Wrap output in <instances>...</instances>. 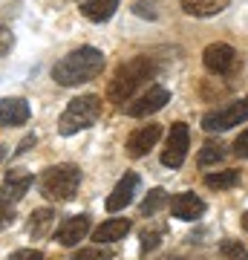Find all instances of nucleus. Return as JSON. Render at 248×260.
<instances>
[{
	"mask_svg": "<svg viewBox=\"0 0 248 260\" xmlns=\"http://www.w3.org/2000/svg\"><path fill=\"white\" fill-rule=\"evenodd\" d=\"M104 70V52L95 47H78L69 55H64L52 67V78L61 87H78V84L92 81Z\"/></svg>",
	"mask_w": 248,
	"mask_h": 260,
	"instance_id": "f257e3e1",
	"label": "nucleus"
},
{
	"mask_svg": "<svg viewBox=\"0 0 248 260\" xmlns=\"http://www.w3.org/2000/svg\"><path fill=\"white\" fill-rule=\"evenodd\" d=\"M116 251L107 246V243H98V246H90V249H78L73 254V260H113Z\"/></svg>",
	"mask_w": 248,
	"mask_h": 260,
	"instance_id": "aec40b11",
	"label": "nucleus"
},
{
	"mask_svg": "<svg viewBox=\"0 0 248 260\" xmlns=\"http://www.w3.org/2000/svg\"><path fill=\"white\" fill-rule=\"evenodd\" d=\"M9 47H12V32L0 23V55H6V52H9Z\"/></svg>",
	"mask_w": 248,
	"mask_h": 260,
	"instance_id": "c85d7f7f",
	"label": "nucleus"
},
{
	"mask_svg": "<svg viewBox=\"0 0 248 260\" xmlns=\"http://www.w3.org/2000/svg\"><path fill=\"white\" fill-rule=\"evenodd\" d=\"M159 73V67L153 58L147 55H138L133 58V61H127V64H121L119 70H116V75L110 78V87H107V99L116 104L121 102H130L133 95H136L138 87H145L153 75Z\"/></svg>",
	"mask_w": 248,
	"mask_h": 260,
	"instance_id": "f03ea898",
	"label": "nucleus"
},
{
	"mask_svg": "<svg viewBox=\"0 0 248 260\" xmlns=\"http://www.w3.org/2000/svg\"><path fill=\"white\" fill-rule=\"evenodd\" d=\"M159 0H136L133 3V12H136L138 18H150V20H156L159 18Z\"/></svg>",
	"mask_w": 248,
	"mask_h": 260,
	"instance_id": "b1692460",
	"label": "nucleus"
},
{
	"mask_svg": "<svg viewBox=\"0 0 248 260\" xmlns=\"http://www.w3.org/2000/svg\"><path fill=\"white\" fill-rule=\"evenodd\" d=\"M52 225H55V211L52 208H38V211H32L26 229L32 237H46V234L52 232Z\"/></svg>",
	"mask_w": 248,
	"mask_h": 260,
	"instance_id": "a211bd4d",
	"label": "nucleus"
},
{
	"mask_svg": "<svg viewBox=\"0 0 248 260\" xmlns=\"http://www.w3.org/2000/svg\"><path fill=\"white\" fill-rule=\"evenodd\" d=\"M12 223H15V211H12V205L0 203V232H3L6 225H12Z\"/></svg>",
	"mask_w": 248,
	"mask_h": 260,
	"instance_id": "a878e982",
	"label": "nucleus"
},
{
	"mask_svg": "<svg viewBox=\"0 0 248 260\" xmlns=\"http://www.w3.org/2000/svg\"><path fill=\"white\" fill-rule=\"evenodd\" d=\"M202 64L214 75H231L237 70V49L231 44H211L202 52Z\"/></svg>",
	"mask_w": 248,
	"mask_h": 260,
	"instance_id": "0eeeda50",
	"label": "nucleus"
},
{
	"mask_svg": "<svg viewBox=\"0 0 248 260\" xmlns=\"http://www.w3.org/2000/svg\"><path fill=\"white\" fill-rule=\"evenodd\" d=\"M159 136H162V127L159 124H141L138 130H133L127 139V153L133 159H141L150 153V148L159 142Z\"/></svg>",
	"mask_w": 248,
	"mask_h": 260,
	"instance_id": "1a4fd4ad",
	"label": "nucleus"
},
{
	"mask_svg": "<svg viewBox=\"0 0 248 260\" xmlns=\"http://www.w3.org/2000/svg\"><path fill=\"white\" fill-rule=\"evenodd\" d=\"M9 260H44V254L38 249H20L15 254H9Z\"/></svg>",
	"mask_w": 248,
	"mask_h": 260,
	"instance_id": "bb28decb",
	"label": "nucleus"
},
{
	"mask_svg": "<svg viewBox=\"0 0 248 260\" xmlns=\"http://www.w3.org/2000/svg\"><path fill=\"white\" fill-rule=\"evenodd\" d=\"M29 188H32V174H26V171H9V177L3 179V185H0V203H6V205L20 203Z\"/></svg>",
	"mask_w": 248,
	"mask_h": 260,
	"instance_id": "9b49d317",
	"label": "nucleus"
},
{
	"mask_svg": "<svg viewBox=\"0 0 248 260\" xmlns=\"http://www.w3.org/2000/svg\"><path fill=\"white\" fill-rule=\"evenodd\" d=\"M220 254L225 260H248V249L239 240H222L220 243Z\"/></svg>",
	"mask_w": 248,
	"mask_h": 260,
	"instance_id": "5701e85b",
	"label": "nucleus"
},
{
	"mask_svg": "<svg viewBox=\"0 0 248 260\" xmlns=\"http://www.w3.org/2000/svg\"><path fill=\"white\" fill-rule=\"evenodd\" d=\"M3 156H6V148H3V145H0V159H3Z\"/></svg>",
	"mask_w": 248,
	"mask_h": 260,
	"instance_id": "2f4dec72",
	"label": "nucleus"
},
{
	"mask_svg": "<svg viewBox=\"0 0 248 260\" xmlns=\"http://www.w3.org/2000/svg\"><path fill=\"white\" fill-rule=\"evenodd\" d=\"M242 229H245V232H248V214H245V217H242Z\"/></svg>",
	"mask_w": 248,
	"mask_h": 260,
	"instance_id": "7c9ffc66",
	"label": "nucleus"
},
{
	"mask_svg": "<svg viewBox=\"0 0 248 260\" xmlns=\"http://www.w3.org/2000/svg\"><path fill=\"white\" fill-rule=\"evenodd\" d=\"M239 182V171H217V174H208L205 177V185L214 188V191H228Z\"/></svg>",
	"mask_w": 248,
	"mask_h": 260,
	"instance_id": "6ab92c4d",
	"label": "nucleus"
},
{
	"mask_svg": "<svg viewBox=\"0 0 248 260\" xmlns=\"http://www.w3.org/2000/svg\"><path fill=\"white\" fill-rule=\"evenodd\" d=\"M38 185H41V194L46 200H52V203H69L78 194V185H81V168L73 165V162L52 165L41 174Z\"/></svg>",
	"mask_w": 248,
	"mask_h": 260,
	"instance_id": "7ed1b4c3",
	"label": "nucleus"
},
{
	"mask_svg": "<svg viewBox=\"0 0 248 260\" xmlns=\"http://www.w3.org/2000/svg\"><path fill=\"white\" fill-rule=\"evenodd\" d=\"M222 159H225V150H222L220 142H205L202 150H199V165L202 168H211L217 162H222Z\"/></svg>",
	"mask_w": 248,
	"mask_h": 260,
	"instance_id": "412c9836",
	"label": "nucleus"
},
{
	"mask_svg": "<svg viewBox=\"0 0 248 260\" xmlns=\"http://www.w3.org/2000/svg\"><path fill=\"white\" fill-rule=\"evenodd\" d=\"M32 110L23 99H0V124L3 127H18V124H26Z\"/></svg>",
	"mask_w": 248,
	"mask_h": 260,
	"instance_id": "4468645a",
	"label": "nucleus"
},
{
	"mask_svg": "<svg viewBox=\"0 0 248 260\" xmlns=\"http://www.w3.org/2000/svg\"><path fill=\"white\" fill-rule=\"evenodd\" d=\"M35 142H38V139H35V133H32V136H26V139L20 142V148L15 150V153H18V156H20V153H26V150L32 148V145H35Z\"/></svg>",
	"mask_w": 248,
	"mask_h": 260,
	"instance_id": "c756f323",
	"label": "nucleus"
},
{
	"mask_svg": "<svg viewBox=\"0 0 248 260\" xmlns=\"http://www.w3.org/2000/svg\"><path fill=\"white\" fill-rule=\"evenodd\" d=\"M167 102H170V93H167L165 87H147V93H141L136 102L130 99V104L124 107V113L133 116V119H145V116L159 113Z\"/></svg>",
	"mask_w": 248,
	"mask_h": 260,
	"instance_id": "6e6552de",
	"label": "nucleus"
},
{
	"mask_svg": "<svg viewBox=\"0 0 248 260\" xmlns=\"http://www.w3.org/2000/svg\"><path fill=\"white\" fill-rule=\"evenodd\" d=\"M165 203H167V194L162 191V188H153V191L145 197V203H141V208H138V211H141V217H153V214H156Z\"/></svg>",
	"mask_w": 248,
	"mask_h": 260,
	"instance_id": "4be33fe9",
	"label": "nucleus"
},
{
	"mask_svg": "<svg viewBox=\"0 0 248 260\" xmlns=\"http://www.w3.org/2000/svg\"><path fill=\"white\" fill-rule=\"evenodd\" d=\"M242 121H248V95L239 99V102L225 104L220 110L205 113L202 127L208 130V133H222V130H231V127H237V124H242Z\"/></svg>",
	"mask_w": 248,
	"mask_h": 260,
	"instance_id": "39448f33",
	"label": "nucleus"
},
{
	"mask_svg": "<svg viewBox=\"0 0 248 260\" xmlns=\"http://www.w3.org/2000/svg\"><path fill=\"white\" fill-rule=\"evenodd\" d=\"M136 191H138V177L136 174H124V177L116 182L113 194L107 197V211L116 214V211H121V208H127V205L133 203Z\"/></svg>",
	"mask_w": 248,
	"mask_h": 260,
	"instance_id": "f8f14e48",
	"label": "nucleus"
},
{
	"mask_svg": "<svg viewBox=\"0 0 248 260\" xmlns=\"http://www.w3.org/2000/svg\"><path fill=\"white\" fill-rule=\"evenodd\" d=\"M234 153L248 159V130H242V133L237 136V142H234Z\"/></svg>",
	"mask_w": 248,
	"mask_h": 260,
	"instance_id": "cd10ccee",
	"label": "nucleus"
},
{
	"mask_svg": "<svg viewBox=\"0 0 248 260\" xmlns=\"http://www.w3.org/2000/svg\"><path fill=\"white\" fill-rule=\"evenodd\" d=\"M170 214H173L176 220L191 223V220H196V217H202L205 214V200H199V197L191 194V191L176 194L173 200H170Z\"/></svg>",
	"mask_w": 248,
	"mask_h": 260,
	"instance_id": "ddd939ff",
	"label": "nucleus"
},
{
	"mask_svg": "<svg viewBox=\"0 0 248 260\" xmlns=\"http://www.w3.org/2000/svg\"><path fill=\"white\" fill-rule=\"evenodd\" d=\"M90 225H92L90 214H75V217H66L64 223L58 225L55 240L61 243V246H75L78 240H84V237H87Z\"/></svg>",
	"mask_w": 248,
	"mask_h": 260,
	"instance_id": "9d476101",
	"label": "nucleus"
},
{
	"mask_svg": "<svg viewBox=\"0 0 248 260\" xmlns=\"http://www.w3.org/2000/svg\"><path fill=\"white\" fill-rule=\"evenodd\" d=\"M133 229V223L130 220H124V217H113V220H107V223H101L98 229H95V240L98 243H116V240H124V234Z\"/></svg>",
	"mask_w": 248,
	"mask_h": 260,
	"instance_id": "f3484780",
	"label": "nucleus"
},
{
	"mask_svg": "<svg viewBox=\"0 0 248 260\" xmlns=\"http://www.w3.org/2000/svg\"><path fill=\"white\" fill-rule=\"evenodd\" d=\"M121 0H81V15L92 23H104L116 15Z\"/></svg>",
	"mask_w": 248,
	"mask_h": 260,
	"instance_id": "2eb2a0df",
	"label": "nucleus"
},
{
	"mask_svg": "<svg viewBox=\"0 0 248 260\" xmlns=\"http://www.w3.org/2000/svg\"><path fill=\"white\" fill-rule=\"evenodd\" d=\"M159 243H162V232H145L141 234V254L159 249Z\"/></svg>",
	"mask_w": 248,
	"mask_h": 260,
	"instance_id": "393cba45",
	"label": "nucleus"
},
{
	"mask_svg": "<svg viewBox=\"0 0 248 260\" xmlns=\"http://www.w3.org/2000/svg\"><path fill=\"white\" fill-rule=\"evenodd\" d=\"M101 116V99L98 95H78L66 104V110L61 113V121H58V130L61 136H73L78 130L92 127Z\"/></svg>",
	"mask_w": 248,
	"mask_h": 260,
	"instance_id": "20e7f679",
	"label": "nucleus"
},
{
	"mask_svg": "<svg viewBox=\"0 0 248 260\" xmlns=\"http://www.w3.org/2000/svg\"><path fill=\"white\" fill-rule=\"evenodd\" d=\"M188 142H191V130L185 121H176L170 124V133H167V145L162 150V165L165 168H182L185 156H188Z\"/></svg>",
	"mask_w": 248,
	"mask_h": 260,
	"instance_id": "423d86ee",
	"label": "nucleus"
},
{
	"mask_svg": "<svg viewBox=\"0 0 248 260\" xmlns=\"http://www.w3.org/2000/svg\"><path fill=\"white\" fill-rule=\"evenodd\" d=\"M182 3L185 15H193V18H214L220 12L228 9L231 0H179Z\"/></svg>",
	"mask_w": 248,
	"mask_h": 260,
	"instance_id": "dca6fc26",
	"label": "nucleus"
}]
</instances>
